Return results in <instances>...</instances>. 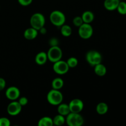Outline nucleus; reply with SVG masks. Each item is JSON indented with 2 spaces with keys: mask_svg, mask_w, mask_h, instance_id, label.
Wrapping results in <instances>:
<instances>
[{
  "mask_svg": "<svg viewBox=\"0 0 126 126\" xmlns=\"http://www.w3.org/2000/svg\"><path fill=\"white\" fill-rule=\"evenodd\" d=\"M63 95L59 90L52 89L47 95V100L52 105L57 106L62 103Z\"/></svg>",
  "mask_w": 126,
  "mask_h": 126,
  "instance_id": "1",
  "label": "nucleus"
},
{
  "mask_svg": "<svg viewBox=\"0 0 126 126\" xmlns=\"http://www.w3.org/2000/svg\"><path fill=\"white\" fill-rule=\"evenodd\" d=\"M49 19L52 24L55 27H60L65 24L66 21V17L65 14L60 11H54L50 13Z\"/></svg>",
  "mask_w": 126,
  "mask_h": 126,
  "instance_id": "2",
  "label": "nucleus"
},
{
  "mask_svg": "<svg viewBox=\"0 0 126 126\" xmlns=\"http://www.w3.org/2000/svg\"><path fill=\"white\" fill-rule=\"evenodd\" d=\"M65 123L69 126H81L84 124V118L80 113H71L66 116Z\"/></svg>",
  "mask_w": 126,
  "mask_h": 126,
  "instance_id": "3",
  "label": "nucleus"
},
{
  "mask_svg": "<svg viewBox=\"0 0 126 126\" xmlns=\"http://www.w3.org/2000/svg\"><path fill=\"white\" fill-rule=\"evenodd\" d=\"M46 23V19L44 15L39 12L33 14L30 18L31 27L39 30L42 27H44Z\"/></svg>",
  "mask_w": 126,
  "mask_h": 126,
  "instance_id": "4",
  "label": "nucleus"
},
{
  "mask_svg": "<svg viewBox=\"0 0 126 126\" xmlns=\"http://www.w3.org/2000/svg\"><path fill=\"white\" fill-rule=\"evenodd\" d=\"M47 59L52 63H55L59 60H61L63 56V52L62 49L59 47V46H51L48 50L47 52Z\"/></svg>",
  "mask_w": 126,
  "mask_h": 126,
  "instance_id": "5",
  "label": "nucleus"
},
{
  "mask_svg": "<svg viewBox=\"0 0 126 126\" xmlns=\"http://www.w3.org/2000/svg\"><path fill=\"white\" fill-rule=\"evenodd\" d=\"M86 59L91 66H94L97 64L102 63V56L99 52L92 50L87 52L86 55Z\"/></svg>",
  "mask_w": 126,
  "mask_h": 126,
  "instance_id": "6",
  "label": "nucleus"
},
{
  "mask_svg": "<svg viewBox=\"0 0 126 126\" xmlns=\"http://www.w3.org/2000/svg\"><path fill=\"white\" fill-rule=\"evenodd\" d=\"M93 27L91 23H83L79 27H78V34L82 39H89L93 35Z\"/></svg>",
  "mask_w": 126,
  "mask_h": 126,
  "instance_id": "7",
  "label": "nucleus"
},
{
  "mask_svg": "<svg viewBox=\"0 0 126 126\" xmlns=\"http://www.w3.org/2000/svg\"><path fill=\"white\" fill-rule=\"evenodd\" d=\"M70 67L68 65L66 62L60 60L54 63L53 70L56 74L59 75H63L67 73L69 71Z\"/></svg>",
  "mask_w": 126,
  "mask_h": 126,
  "instance_id": "8",
  "label": "nucleus"
},
{
  "mask_svg": "<svg viewBox=\"0 0 126 126\" xmlns=\"http://www.w3.org/2000/svg\"><path fill=\"white\" fill-rule=\"evenodd\" d=\"M68 105L71 113H80L84 108L83 102L79 98H74L71 100Z\"/></svg>",
  "mask_w": 126,
  "mask_h": 126,
  "instance_id": "9",
  "label": "nucleus"
},
{
  "mask_svg": "<svg viewBox=\"0 0 126 126\" xmlns=\"http://www.w3.org/2000/svg\"><path fill=\"white\" fill-rule=\"evenodd\" d=\"M22 107L18 101L14 100L7 105V112L11 116H17L21 112Z\"/></svg>",
  "mask_w": 126,
  "mask_h": 126,
  "instance_id": "10",
  "label": "nucleus"
},
{
  "mask_svg": "<svg viewBox=\"0 0 126 126\" xmlns=\"http://www.w3.org/2000/svg\"><path fill=\"white\" fill-rule=\"evenodd\" d=\"M5 95L7 99L11 101L16 100L20 95V91L16 86H11L7 89Z\"/></svg>",
  "mask_w": 126,
  "mask_h": 126,
  "instance_id": "11",
  "label": "nucleus"
},
{
  "mask_svg": "<svg viewBox=\"0 0 126 126\" xmlns=\"http://www.w3.org/2000/svg\"><path fill=\"white\" fill-rule=\"evenodd\" d=\"M38 34V31L35 28L31 27L25 30L23 33V36L26 39L28 40H33L35 39Z\"/></svg>",
  "mask_w": 126,
  "mask_h": 126,
  "instance_id": "12",
  "label": "nucleus"
},
{
  "mask_svg": "<svg viewBox=\"0 0 126 126\" xmlns=\"http://www.w3.org/2000/svg\"><path fill=\"white\" fill-rule=\"evenodd\" d=\"M119 2V0H105L103 4L106 9L112 11L116 10Z\"/></svg>",
  "mask_w": 126,
  "mask_h": 126,
  "instance_id": "13",
  "label": "nucleus"
},
{
  "mask_svg": "<svg viewBox=\"0 0 126 126\" xmlns=\"http://www.w3.org/2000/svg\"><path fill=\"white\" fill-rule=\"evenodd\" d=\"M47 55L45 52H40L35 57L36 63L39 65H43L47 61Z\"/></svg>",
  "mask_w": 126,
  "mask_h": 126,
  "instance_id": "14",
  "label": "nucleus"
},
{
  "mask_svg": "<svg viewBox=\"0 0 126 126\" xmlns=\"http://www.w3.org/2000/svg\"><path fill=\"white\" fill-rule=\"evenodd\" d=\"M94 72L97 76H105L106 75L107 72V70L106 66L100 63H98L97 65H96L95 66H94Z\"/></svg>",
  "mask_w": 126,
  "mask_h": 126,
  "instance_id": "15",
  "label": "nucleus"
},
{
  "mask_svg": "<svg viewBox=\"0 0 126 126\" xmlns=\"http://www.w3.org/2000/svg\"><path fill=\"white\" fill-rule=\"evenodd\" d=\"M81 17L84 23H91L94 20V14L92 12L89 11H85L82 13Z\"/></svg>",
  "mask_w": 126,
  "mask_h": 126,
  "instance_id": "16",
  "label": "nucleus"
},
{
  "mask_svg": "<svg viewBox=\"0 0 126 126\" xmlns=\"http://www.w3.org/2000/svg\"><path fill=\"white\" fill-rule=\"evenodd\" d=\"M57 106V111L59 114L64 116H66L70 113V108H69V105L68 104L61 103Z\"/></svg>",
  "mask_w": 126,
  "mask_h": 126,
  "instance_id": "17",
  "label": "nucleus"
},
{
  "mask_svg": "<svg viewBox=\"0 0 126 126\" xmlns=\"http://www.w3.org/2000/svg\"><path fill=\"white\" fill-rule=\"evenodd\" d=\"M108 111V106L105 102H100L96 107V111L100 115L106 114Z\"/></svg>",
  "mask_w": 126,
  "mask_h": 126,
  "instance_id": "18",
  "label": "nucleus"
},
{
  "mask_svg": "<svg viewBox=\"0 0 126 126\" xmlns=\"http://www.w3.org/2000/svg\"><path fill=\"white\" fill-rule=\"evenodd\" d=\"M52 87L54 89L56 90H60L63 87L64 85V81L60 78H56L54 79L53 81H52Z\"/></svg>",
  "mask_w": 126,
  "mask_h": 126,
  "instance_id": "19",
  "label": "nucleus"
},
{
  "mask_svg": "<svg viewBox=\"0 0 126 126\" xmlns=\"http://www.w3.org/2000/svg\"><path fill=\"white\" fill-rule=\"evenodd\" d=\"M53 125H54L53 119L48 116H45L41 118L38 123V126H52Z\"/></svg>",
  "mask_w": 126,
  "mask_h": 126,
  "instance_id": "20",
  "label": "nucleus"
},
{
  "mask_svg": "<svg viewBox=\"0 0 126 126\" xmlns=\"http://www.w3.org/2000/svg\"><path fill=\"white\" fill-rule=\"evenodd\" d=\"M60 33L65 37H68L72 34V28L70 25L63 24L60 27Z\"/></svg>",
  "mask_w": 126,
  "mask_h": 126,
  "instance_id": "21",
  "label": "nucleus"
},
{
  "mask_svg": "<svg viewBox=\"0 0 126 126\" xmlns=\"http://www.w3.org/2000/svg\"><path fill=\"white\" fill-rule=\"evenodd\" d=\"M53 119V124L55 126H62L66 122V119L65 118L64 116L59 114L55 116Z\"/></svg>",
  "mask_w": 126,
  "mask_h": 126,
  "instance_id": "22",
  "label": "nucleus"
},
{
  "mask_svg": "<svg viewBox=\"0 0 126 126\" xmlns=\"http://www.w3.org/2000/svg\"><path fill=\"white\" fill-rule=\"evenodd\" d=\"M116 10L120 14L126 15V2L123 1H120Z\"/></svg>",
  "mask_w": 126,
  "mask_h": 126,
  "instance_id": "23",
  "label": "nucleus"
},
{
  "mask_svg": "<svg viewBox=\"0 0 126 126\" xmlns=\"http://www.w3.org/2000/svg\"><path fill=\"white\" fill-rule=\"evenodd\" d=\"M66 63H67L70 68H75L78 65V60L76 57H70L68 59Z\"/></svg>",
  "mask_w": 126,
  "mask_h": 126,
  "instance_id": "24",
  "label": "nucleus"
},
{
  "mask_svg": "<svg viewBox=\"0 0 126 126\" xmlns=\"http://www.w3.org/2000/svg\"><path fill=\"white\" fill-rule=\"evenodd\" d=\"M84 22L82 17H80V16H76L73 19V23L76 27H79Z\"/></svg>",
  "mask_w": 126,
  "mask_h": 126,
  "instance_id": "25",
  "label": "nucleus"
},
{
  "mask_svg": "<svg viewBox=\"0 0 126 126\" xmlns=\"http://www.w3.org/2000/svg\"><path fill=\"white\" fill-rule=\"evenodd\" d=\"M11 121L7 118H0V126H10Z\"/></svg>",
  "mask_w": 126,
  "mask_h": 126,
  "instance_id": "26",
  "label": "nucleus"
},
{
  "mask_svg": "<svg viewBox=\"0 0 126 126\" xmlns=\"http://www.w3.org/2000/svg\"><path fill=\"white\" fill-rule=\"evenodd\" d=\"M18 102L20 104V105L22 106V107H24V106L27 105L28 103V99L25 97H22L20 98H18Z\"/></svg>",
  "mask_w": 126,
  "mask_h": 126,
  "instance_id": "27",
  "label": "nucleus"
},
{
  "mask_svg": "<svg viewBox=\"0 0 126 126\" xmlns=\"http://www.w3.org/2000/svg\"><path fill=\"white\" fill-rule=\"evenodd\" d=\"M18 3L23 6H28L32 4L33 0H18Z\"/></svg>",
  "mask_w": 126,
  "mask_h": 126,
  "instance_id": "28",
  "label": "nucleus"
},
{
  "mask_svg": "<svg viewBox=\"0 0 126 126\" xmlns=\"http://www.w3.org/2000/svg\"><path fill=\"white\" fill-rule=\"evenodd\" d=\"M49 45L51 46H56L59 45V40L55 38H52L49 40Z\"/></svg>",
  "mask_w": 126,
  "mask_h": 126,
  "instance_id": "29",
  "label": "nucleus"
},
{
  "mask_svg": "<svg viewBox=\"0 0 126 126\" xmlns=\"http://www.w3.org/2000/svg\"><path fill=\"white\" fill-rule=\"evenodd\" d=\"M6 86V81L2 78H0V91H2Z\"/></svg>",
  "mask_w": 126,
  "mask_h": 126,
  "instance_id": "30",
  "label": "nucleus"
},
{
  "mask_svg": "<svg viewBox=\"0 0 126 126\" xmlns=\"http://www.w3.org/2000/svg\"><path fill=\"white\" fill-rule=\"evenodd\" d=\"M38 32H40L41 34H45L46 33H47V29L45 28V27H42V28H41V29H39V30H38Z\"/></svg>",
  "mask_w": 126,
  "mask_h": 126,
  "instance_id": "31",
  "label": "nucleus"
},
{
  "mask_svg": "<svg viewBox=\"0 0 126 126\" xmlns=\"http://www.w3.org/2000/svg\"><path fill=\"white\" fill-rule=\"evenodd\" d=\"M119 1H123V0H119Z\"/></svg>",
  "mask_w": 126,
  "mask_h": 126,
  "instance_id": "32",
  "label": "nucleus"
}]
</instances>
